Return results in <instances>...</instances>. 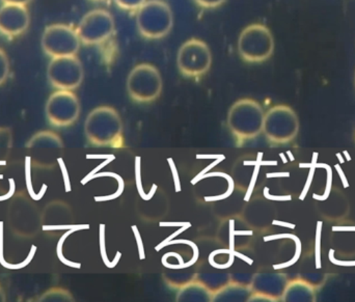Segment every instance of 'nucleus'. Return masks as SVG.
<instances>
[{
    "label": "nucleus",
    "mask_w": 355,
    "mask_h": 302,
    "mask_svg": "<svg viewBox=\"0 0 355 302\" xmlns=\"http://www.w3.org/2000/svg\"><path fill=\"white\" fill-rule=\"evenodd\" d=\"M85 133L89 145L97 148L124 147V127L118 110L112 106L94 108L85 123Z\"/></svg>",
    "instance_id": "1"
},
{
    "label": "nucleus",
    "mask_w": 355,
    "mask_h": 302,
    "mask_svg": "<svg viewBox=\"0 0 355 302\" xmlns=\"http://www.w3.org/2000/svg\"><path fill=\"white\" fill-rule=\"evenodd\" d=\"M265 112L256 100L240 99L236 101L227 112V128L231 131L238 145L256 139L263 133Z\"/></svg>",
    "instance_id": "2"
},
{
    "label": "nucleus",
    "mask_w": 355,
    "mask_h": 302,
    "mask_svg": "<svg viewBox=\"0 0 355 302\" xmlns=\"http://www.w3.org/2000/svg\"><path fill=\"white\" fill-rule=\"evenodd\" d=\"M6 220L10 232L18 238H35L42 232L41 209L23 191H19L10 199Z\"/></svg>",
    "instance_id": "3"
},
{
    "label": "nucleus",
    "mask_w": 355,
    "mask_h": 302,
    "mask_svg": "<svg viewBox=\"0 0 355 302\" xmlns=\"http://www.w3.org/2000/svg\"><path fill=\"white\" fill-rule=\"evenodd\" d=\"M174 25L172 8L164 0H147L137 10V26L146 39H158L166 37Z\"/></svg>",
    "instance_id": "4"
},
{
    "label": "nucleus",
    "mask_w": 355,
    "mask_h": 302,
    "mask_svg": "<svg viewBox=\"0 0 355 302\" xmlns=\"http://www.w3.org/2000/svg\"><path fill=\"white\" fill-rule=\"evenodd\" d=\"M27 153L33 168L42 170H53L64 152L62 137L51 130L35 132L26 143Z\"/></svg>",
    "instance_id": "5"
},
{
    "label": "nucleus",
    "mask_w": 355,
    "mask_h": 302,
    "mask_svg": "<svg viewBox=\"0 0 355 302\" xmlns=\"http://www.w3.org/2000/svg\"><path fill=\"white\" fill-rule=\"evenodd\" d=\"M237 47L238 53L244 62L258 64L272 55L275 39L268 27L254 23L240 33Z\"/></svg>",
    "instance_id": "6"
},
{
    "label": "nucleus",
    "mask_w": 355,
    "mask_h": 302,
    "mask_svg": "<svg viewBox=\"0 0 355 302\" xmlns=\"http://www.w3.org/2000/svg\"><path fill=\"white\" fill-rule=\"evenodd\" d=\"M129 97L137 103H151L162 95L164 81L162 74L151 64H139L129 73L127 78Z\"/></svg>",
    "instance_id": "7"
},
{
    "label": "nucleus",
    "mask_w": 355,
    "mask_h": 302,
    "mask_svg": "<svg viewBox=\"0 0 355 302\" xmlns=\"http://www.w3.org/2000/svg\"><path fill=\"white\" fill-rule=\"evenodd\" d=\"M300 120L287 105H275L265 114L263 133L269 143L279 145L289 143L297 136Z\"/></svg>",
    "instance_id": "8"
},
{
    "label": "nucleus",
    "mask_w": 355,
    "mask_h": 302,
    "mask_svg": "<svg viewBox=\"0 0 355 302\" xmlns=\"http://www.w3.org/2000/svg\"><path fill=\"white\" fill-rule=\"evenodd\" d=\"M80 112V101L73 91L56 89L46 102V118L55 128L72 126L78 120Z\"/></svg>",
    "instance_id": "9"
},
{
    "label": "nucleus",
    "mask_w": 355,
    "mask_h": 302,
    "mask_svg": "<svg viewBox=\"0 0 355 302\" xmlns=\"http://www.w3.org/2000/svg\"><path fill=\"white\" fill-rule=\"evenodd\" d=\"M80 44L76 28L64 23L48 25L42 33V49L50 58L76 55Z\"/></svg>",
    "instance_id": "10"
},
{
    "label": "nucleus",
    "mask_w": 355,
    "mask_h": 302,
    "mask_svg": "<svg viewBox=\"0 0 355 302\" xmlns=\"http://www.w3.org/2000/svg\"><path fill=\"white\" fill-rule=\"evenodd\" d=\"M212 64L210 48L200 39L184 42L177 54V66L185 77L196 78L206 74Z\"/></svg>",
    "instance_id": "11"
},
{
    "label": "nucleus",
    "mask_w": 355,
    "mask_h": 302,
    "mask_svg": "<svg viewBox=\"0 0 355 302\" xmlns=\"http://www.w3.org/2000/svg\"><path fill=\"white\" fill-rule=\"evenodd\" d=\"M83 77V62L76 55L53 57L48 64V81L55 89L75 91L80 87Z\"/></svg>",
    "instance_id": "12"
},
{
    "label": "nucleus",
    "mask_w": 355,
    "mask_h": 302,
    "mask_svg": "<svg viewBox=\"0 0 355 302\" xmlns=\"http://www.w3.org/2000/svg\"><path fill=\"white\" fill-rule=\"evenodd\" d=\"M81 44L98 45L112 37L114 31V19L105 10H93L87 12L76 27Z\"/></svg>",
    "instance_id": "13"
},
{
    "label": "nucleus",
    "mask_w": 355,
    "mask_h": 302,
    "mask_svg": "<svg viewBox=\"0 0 355 302\" xmlns=\"http://www.w3.org/2000/svg\"><path fill=\"white\" fill-rule=\"evenodd\" d=\"M74 226V213L66 202L53 199L42 210V232L48 236H58Z\"/></svg>",
    "instance_id": "14"
},
{
    "label": "nucleus",
    "mask_w": 355,
    "mask_h": 302,
    "mask_svg": "<svg viewBox=\"0 0 355 302\" xmlns=\"http://www.w3.org/2000/svg\"><path fill=\"white\" fill-rule=\"evenodd\" d=\"M31 24V14L27 6L1 3L0 6V35L17 37L23 35Z\"/></svg>",
    "instance_id": "15"
},
{
    "label": "nucleus",
    "mask_w": 355,
    "mask_h": 302,
    "mask_svg": "<svg viewBox=\"0 0 355 302\" xmlns=\"http://www.w3.org/2000/svg\"><path fill=\"white\" fill-rule=\"evenodd\" d=\"M289 283L287 274H257L250 281V287L254 292L270 297L275 301H282L286 287Z\"/></svg>",
    "instance_id": "16"
},
{
    "label": "nucleus",
    "mask_w": 355,
    "mask_h": 302,
    "mask_svg": "<svg viewBox=\"0 0 355 302\" xmlns=\"http://www.w3.org/2000/svg\"><path fill=\"white\" fill-rule=\"evenodd\" d=\"M282 301L284 302H314L316 301L315 287L302 278L289 281Z\"/></svg>",
    "instance_id": "17"
},
{
    "label": "nucleus",
    "mask_w": 355,
    "mask_h": 302,
    "mask_svg": "<svg viewBox=\"0 0 355 302\" xmlns=\"http://www.w3.org/2000/svg\"><path fill=\"white\" fill-rule=\"evenodd\" d=\"M252 294L250 285L243 283L231 282L213 293V302H243L248 301Z\"/></svg>",
    "instance_id": "18"
},
{
    "label": "nucleus",
    "mask_w": 355,
    "mask_h": 302,
    "mask_svg": "<svg viewBox=\"0 0 355 302\" xmlns=\"http://www.w3.org/2000/svg\"><path fill=\"white\" fill-rule=\"evenodd\" d=\"M213 291L198 280L187 283L179 289L176 297L178 302H211Z\"/></svg>",
    "instance_id": "19"
},
{
    "label": "nucleus",
    "mask_w": 355,
    "mask_h": 302,
    "mask_svg": "<svg viewBox=\"0 0 355 302\" xmlns=\"http://www.w3.org/2000/svg\"><path fill=\"white\" fill-rule=\"evenodd\" d=\"M37 302H73L75 301L74 296L68 289L62 287H53L48 289L43 294L40 295Z\"/></svg>",
    "instance_id": "20"
},
{
    "label": "nucleus",
    "mask_w": 355,
    "mask_h": 302,
    "mask_svg": "<svg viewBox=\"0 0 355 302\" xmlns=\"http://www.w3.org/2000/svg\"><path fill=\"white\" fill-rule=\"evenodd\" d=\"M12 131L10 127H0V164H4L10 158L12 153Z\"/></svg>",
    "instance_id": "21"
},
{
    "label": "nucleus",
    "mask_w": 355,
    "mask_h": 302,
    "mask_svg": "<svg viewBox=\"0 0 355 302\" xmlns=\"http://www.w3.org/2000/svg\"><path fill=\"white\" fill-rule=\"evenodd\" d=\"M164 278L168 286L180 289L184 285L187 284V283L196 280V274H190V272L178 269L175 270V272H168V274L164 272Z\"/></svg>",
    "instance_id": "22"
},
{
    "label": "nucleus",
    "mask_w": 355,
    "mask_h": 302,
    "mask_svg": "<svg viewBox=\"0 0 355 302\" xmlns=\"http://www.w3.org/2000/svg\"><path fill=\"white\" fill-rule=\"evenodd\" d=\"M10 60L6 52L0 48V85H3L10 76Z\"/></svg>",
    "instance_id": "23"
},
{
    "label": "nucleus",
    "mask_w": 355,
    "mask_h": 302,
    "mask_svg": "<svg viewBox=\"0 0 355 302\" xmlns=\"http://www.w3.org/2000/svg\"><path fill=\"white\" fill-rule=\"evenodd\" d=\"M118 6L123 10H139L147 0H114Z\"/></svg>",
    "instance_id": "24"
},
{
    "label": "nucleus",
    "mask_w": 355,
    "mask_h": 302,
    "mask_svg": "<svg viewBox=\"0 0 355 302\" xmlns=\"http://www.w3.org/2000/svg\"><path fill=\"white\" fill-rule=\"evenodd\" d=\"M198 6L205 8H214L225 3V0H194Z\"/></svg>",
    "instance_id": "25"
},
{
    "label": "nucleus",
    "mask_w": 355,
    "mask_h": 302,
    "mask_svg": "<svg viewBox=\"0 0 355 302\" xmlns=\"http://www.w3.org/2000/svg\"><path fill=\"white\" fill-rule=\"evenodd\" d=\"M1 3L21 4V6H27L33 0H0Z\"/></svg>",
    "instance_id": "26"
},
{
    "label": "nucleus",
    "mask_w": 355,
    "mask_h": 302,
    "mask_svg": "<svg viewBox=\"0 0 355 302\" xmlns=\"http://www.w3.org/2000/svg\"><path fill=\"white\" fill-rule=\"evenodd\" d=\"M6 294L4 289L2 288L1 285H0V302H6Z\"/></svg>",
    "instance_id": "27"
},
{
    "label": "nucleus",
    "mask_w": 355,
    "mask_h": 302,
    "mask_svg": "<svg viewBox=\"0 0 355 302\" xmlns=\"http://www.w3.org/2000/svg\"><path fill=\"white\" fill-rule=\"evenodd\" d=\"M95 1H103V0H95Z\"/></svg>",
    "instance_id": "28"
},
{
    "label": "nucleus",
    "mask_w": 355,
    "mask_h": 302,
    "mask_svg": "<svg viewBox=\"0 0 355 302\" xmlns=\"http://www.w3.org/2000/svg\"><path fill=\"white\" fill-rule=\"evenodd\" d=\"M354 85H355V76H354Z\"/></svg>",
    "instance_id": "29"
}]
</instances>
